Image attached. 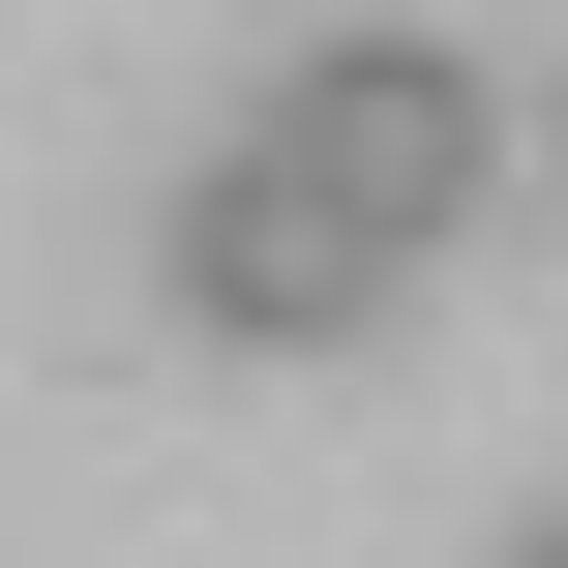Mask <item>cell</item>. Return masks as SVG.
Returning a JSON list of instances; mask_svg holds the SVG:
<instances>
[{"label":"cell","mask_w":568,"mask_h":568,"mask_svg":"<svg viewBox=\"0 0 568 568\" xmlns=\"http://www.w3.org/2000/svg\"><path fill=\"white\" fill-rule=\"evenodd\" d=\"M270 150L419 270V240L479 210V150H509V120H479V60H449V30H329V60H270Z\"/></svg>","instance_id":"obj_2"},{"label":"cell","mask_w":568,"mask_h":568,"mask_svg":"<svg viewBox=\"0 0 568 568\" xmlns=\"http://www.w3.org/2000/svg\"><path fill=\"white\" fill-rule=\"evenodd\" d=\"M509 568H568V509H539V539H509Z\"/></svg>","instance_id":"obj_3"},{"label":"cell","mask_w":568,"mask_h":568,"mask_svg":"<svg viewBox=\"0 0 568 568\" xmlns=\"http://www.w3.org/2000/svg\"><path fill=\"white\" fill-rule=\"evenodd\" d=\"M150 300H180L210 359H359V329H389L419 270H389V240H359V210H329V180H300V150L240 120V150H210V180L150 210Z\"/></svg>","instance_id":"obj_1"}]
</instances>
